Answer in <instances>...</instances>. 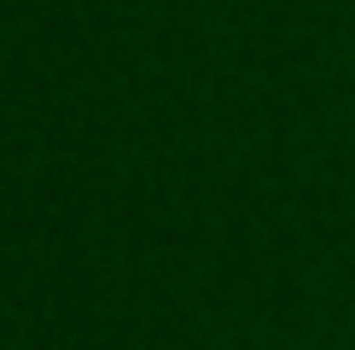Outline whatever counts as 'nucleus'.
<instances>
[]
</instances>
